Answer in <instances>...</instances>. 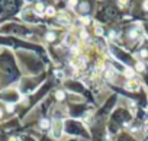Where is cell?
Returning a JSON list of instances; mask_svg holds the SVG:
<instances>
[{
  "mask_svg": "<svg viewBox=\"0 0 148 141\" xmlns=\"http://www.w3.org/2000/svg\"><path fill=\"white\" fill-rule=\"evenodd\" d=\"M10 141H18V140H16V138H12V140H10Z\"/></svg>",
  "mask_w": 148,
  "mask_h": 141,
  "instance_id": "obj_21",
  "label": "cell"
},
{
  "mask_svg": "<svg viewBox=\"0 0 148 141\" xmlns=\"http://www.w3.org/2000/svg\"><path fill=\"white\" fill-rule=\"evenodd\" d=\"M55 96H57V99H60V100H62L65 95H64V92H57V93H55Z\"/></svg>",
  "mask_w": 148,
  "mask_h": 141,
  "instance_id": "obj_12",
  "label": "cell"
},
{
  "mask_svg": "<svg viewBox=\"0 0 148 141\" xmlns=\"http://www.w3.org/2000/svg\"><path fill=\"white\" fill-rule=\"evenodd\" d=\"M144 129H145V132H147V134H148V121H147V122H145V127H144Z\"/></svg>",
  "mask_w": 148,
  "mask_h": 141,
  "instance_id": "obj_18",
  "label": "cell"
},
{
  "mask_svg": "<svg viewBox=\"0 0 148 141\" xmlns=\"http://www.w3.org/2000/svg\"><path fill=\"white\" fill-rule=\"evenodd\" d=\"M82 21H83V23H90V19H89L87 16H84V18H82Z\"/></svg>",
  "mask_w": 148,
  "mask_h": 141,
  "instance_id": "obj_14",
  "label": "cell"
},
{
  "mask_svg": "<svg viewBox=\"0 0 148 141\" xmlns=\"http://www.w3.org/2000/svg\"><path fill=\"white\" fill-rule=\"evenodd\" d=\"M129 36H131L132 39H135V38L138 39V29H132V31L129 32Z\"/></svg>",
  "mask_w": 148,
  "mask_h": 141,
  "instance_id": "obj_8",
  "label": "cell"
},
{
  "mask_svg": "<svg viewBox=\"0 0 148 141\" xmlns=\"http://www.w3.org/2000/svg\"><path fill=\"white\" fill-rule=\"evenodd\" d=\"M134 74H135V73H134V70H132V68H129V67L125 68V76H126V77L131 79V77H134Z\"/></svg>",
  "mask_w": 148,
  "mask_h": 141,
  "instance_id": "obj_5",
  "label": "cell"
},
{
  "mask_svg": "<svg viewBox=\"0 0 148 141\" xmlns=\"http://www.w3.org/2000/svg\"><path fill=\"white\" fill-rule=\"evenodd\" d=\"M39 125H41V128H44V129H48V128L51 127V124H49L48 119H42V121L39 122Z\"/></svg>",
  "mask_w": 148,
  "mask_h": 141,
  "instance_id": "obj_3",
  "label": "cell"
},
{
  "mask_svg": "<svg viewBox=\"0 0 148 141\" xmlns=\"http://www.w3.org/2000/svg\"><path fill=\"white\" fill-rule=\"evenodd\" d=\"M35 10H36L38 13H42V12H44V10H47V9H45L44 3H36V6H35Z\"/></svg>",
  "mask_w": 148,
  "mask_h": 141,
  "instance_id": "obj_4",
  "label": "cell"
},
{
  "mask_svg": "<svg viewBox=\"0 0 148 141\" xmlns=\"http://www.w3.org/2000/svg\"><path fill=\"white\" fill-rule=\"evenodd\" d=\"M0 116H2V111H0Z\"/></svg>",
  "mask_w": 148,
  "mask_h": 141,
  "instance_id": "obj_22",
  "label": "cell"
},
{
  "mask_svg": "<svg viewBox=\"0 0 148 141\" xmlns=\"http://www.w3.org/2000/svg\"><path fill=\"white\" fill-rule=\"evenodd\" d=\"M144 9L148 10V2H144Z\"/></svg>",
  "mask_w": 148,
  "mask_h": 141,
  "instance_id": "obj_19",
  "label": "cell"
},
{
  "mask_svg": "<svg viewBox=\"0 0 148 141\" xmlns=\"http://www.w3.org/2000/svg\"><path fill=\"white\" fill-rule=\"evenodd\" d=\"M125 87H126V90H129V92H138V90H139V83H138L136 80H129V82L125 85Z\"/></svg>",
  "mask_w": 148,
  "mask_h": 141,
  "instance_id": "obj_2",
  "label": "cell"
},
{
  "mask_svg": "<svg viewBox=\"0 0 148 141\" xmlns=\"http://www.w3.org/2000/svg\"><path fill=\"white\" fill-rule=\"evenodd\" d=\"M8 111L12 112V111H13V105H8Z\"/></svg>",
  "mask_w": 148,
  "mask_h": 141,
  "instance_id": "obj_17",
  "label": "cell"
},
{
  "mask_svg": "<svg viewBox=\"0 0 148 141\" xmlns=\"http://www.w3.org/2000/svg\"><path fill=\"white\" fill-rule=\"evenodd\" d=\"M45 13H47L48 16H54V15H55V9H54L52 6H49V8H47V10H45Z\"/></svg>",
  "mask_w": 148,
  "mask_h": 141,
  "instance_id": "obj_7",
  "label": "cell"
},
{
  "mask_svg": "<svg viewBox=\"0 0 148 141\" xmlns=\"http://www.w3.org/2000/svg\"><path fill=\"white\" fill-rule=\"evenodd\" d=\"M71 51H73V54H77V52H79V48H77V47H73Z\"/></svg>",
  "mask_w": 148,
  "mask_h": 141,
  "instance_id": "obj_16",
  "label": "cell"
},
{
  "mask_svg": "<svg viewBox=\"0 0 148 141\" xmlns=\"http://www.w3.org/2000/svg\"><path fill=\"white\" fill-rule=\"evenodd\" d=\"M55 76L58 79H64V72H61V70H55Z\"/></svg>",
  "mask_w": 148,
  "mask_h": 141,
  "instance_id": "obj_10",
  "label": "cell"
},
{
  "mask_svg": "<svg viewBox=\"0 0 148 141\" xmlns=\"http://www.w3.org/2000/svg\"><path fill=\"white\" fill-rule=\"evenodd\" d=\"M61 131H62V122H61V121H54L52 128H51V134H52V137L60 138V137H61Z\"/></svg>",
  "mask_w": 148,
  "mask_h": 141,
  "instance_id": "obj_1",
  "label": "cell"
},
{
  "mask_svg": "<svg viewBox=\"0 0 148 141\" xmlns=\"http://www.w3.org/2000/svg\"><path fill=\"white\" fill-rule=\"evenodd\" d=\"M136 70H138V72H144V68H145V65H144V63H136V67H135Z\"/></svg>",
  "mask_w": 148,
  "mask_h": 141,
  "instance_id": "obj_9",
  "label": "cell"
},
{
  "mask_svg": "<svg viewBox=\"0 0 148 141\" xmlns=\"http://www.w3.org/2000/svg\"><path fill=\"white\" fill-rule=\"evenodd\" d=\"M96 35H99V36H102V35H103V29L97 26V28H96Z\"/></svg>",
  "mask_w": 148,
  "mask_h": 141,
  "instance_id": "obj_13",
  "label": "cell"
},
{
  "mask_svg": "<svg viewBox=\"0 0 148 141\" xmlns=\"http://www.w3.org/2000/svg\"><path fill=\"white\" fill-rule=\"evenodd\" d=\"M141 57H148V52H147V50H142V51H141Z\"/></svg>",
  "mask_w": 148,
  "mask_h": 141,
  "instance_id": "obj_15",
  "label": "cell"
},
{
  "mask_svg": "<svg viewBox=\"0 0 148 141\" xmlns=\"http://www.w3.org/2000/svg\"><path fill=\"white\" fill-rule=\"evenodd\" d=\"M82 38H87V34L86 32H82Z\"/></svg>",
  "mask_w": 148,
  "mask_h": 141,
  "instance_id": "obj_20",
  "label": "cell"
},
{
  "mask_svg": "<svg viewBox=\"0 0 148 141\" xmlns=\"http://www.w3.org/2000/svg\"><path fill=\"white\" fill-rule=\"evenodd\" d=\"M47 39H48V41H54V39H55V34H52V32L47 34Z\"/></svg>",
  "mask_w": 148,
  "mask_h": 141,
  "instance_id": "obj_11",
  "label": "cell"
},
{
  "mask_svg": "<svg viewBox=\"0 0 148 141\" xmlns=\"http://www.w3.org/2000/svg\"><path fill=\"white\" fill-rule=\"evenodd\" d=\"M113 76H115V73H113V70H112V68H109V70H106V79H109V80H112V79H113Z\"/></svg>",
  "mask_w": 148,
  "mask_h": 141,
  "instance_id": "obj_6",
  "label": "cell"
}]
</instances>
